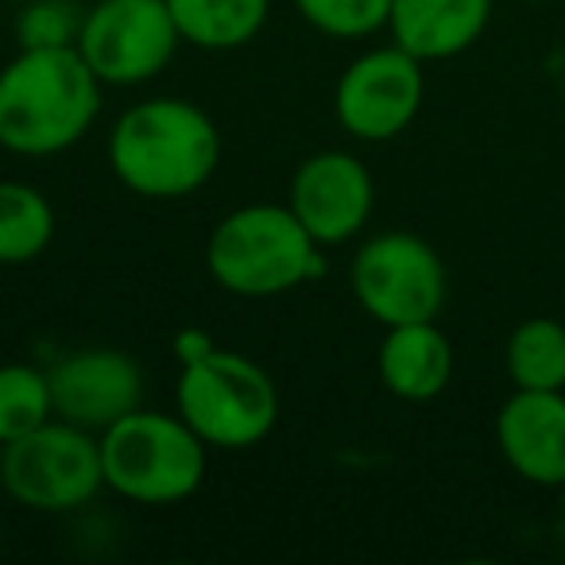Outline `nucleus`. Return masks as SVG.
<instances>
[{
  "label": "nucleus",
  "mask_w": 565,
  "mask_h": 565,
  "mask_svg": "<svg viewBox=\"0 0 565 565\" xmlns=\"http://www.w3.org/2000/svg\"><path fill=\"white\" fill-rule=\"evenodd\" d=\"M102 89L74 43L20 47L0 71V148L24 159L71 151L102 117Z\"/></svg>",
  "instance_id": "1"
},
{
  "label": "nucleus",
  "mask_w": 565,
  "mask_h": 565,
  "mask_svg": "<svg viewBox=\"0 0 565 565\" xmlns=\"http://www.w3.org/2000/svg\"><path fill=\"white\" fill-rule=\"evenodd\" d=\"M105 156L109 171L132 194L179 202L217 174L221 132L202 105L182 97H148L117 117Z\"/></svg>",
  "instance_id": "2"
},
{
  "label": "nucleus",
  "mask_w": 565,
  "mask_h": 565,
  "mask_svg": "<svg viewBox=\"0 0 565 565\" xmlns=\"http://www.w3.org/2000/svg\"><path fill=\"white\" fill-rule=\"evenodd\" d=\"M213 282L236 299H275L307 287L326 271L322 244L299 225L287 205H236L205 241Z\"/></svg>",
  "instance_id": "3"
},
{
  "label": "nucleus",
  "mask_w": 565,
  "mask_h": 565,
  "mask_svg": "<svg viewBox=\"0 0 565 565\" xmlns=\"http://www.w3.org/2000/svg\"><path fill=\"white\" fill-rule=\"evenodd\" d=\"M97 441L105 488L128 503H182L202 488L210 469V446L190 430L179 411L140 407L97 434Z\"/></svg>",
  "instance_id": "4"
},
{
  "label": "nucleus",
  "mask_w": 565,
  "mask_h": 565,
  "mask_svg": "<svg viewBox=\"0 0 565 565\" xmlns=\"http://www.w3.org/2000/svg\"><path fill=\"white\" fill-rule=\"evenodd\" d=\"M174 411L210 449H252L279 423V387L264 364L233 349H213L186 364L174 384Z\"/></svg>",
  "instance_id": "5"
},
{
  "label": "nucleus",
  "mask_w": 565,
  "mask_h": 565,
  "mask_svg": "<svg viewBox=\"0 0 565 565\" xmlns=\"http://www.w3.org/2000/svg\"><path fill=\"white\" fill-rule=\"evenodd\" d=\"M0 488L20 508L40 515H71L105 488L102 441L63 418L0 446Z\"/></svg>",
  "instance_id": "6"
},
{
  "label": "nucleus",
  "mask_w": 565,
  "mask_h": 565,
  "mask_svg": "<svg viewBox=\"0 0 565 565\" xmlns=\"http://www.w3.org/2000/svg\"><path fill=\"white\" fill-rule=\"evenodd\" d=\"M349 291L380 326L434 322L446 307V264L415 233H376L349 264Z\"/></svg>",
  "instance_id": "7"
},
{
  "label": "nucleus",
  "mask_w": 565,
  "mask_h": 565,
  "mask_svg": "<svg viewBox=\"0 0 565 565\" xmlns=\"http://www.w3.org/2000/svg\"><path fill=\"white\" fill-rule=\"evenodd\" d=\"M74 47L102 86L132 89L171 66L182 35L167 0H94L82 12Z\"/></svg>",
  "instance_id": "8"
},
{
  "label": "nucleus",
  "mask_w": 565,
  "mask_h": 565,
  "mask_svg": "<svg viewBox=\"0 0 565 565\" xmlns=\"http://www.w3.org/2000/svg\"><path fill=\"white\" fill-rule=\"evenodd\" d=\"M426 63L399 43L372 47L341 71L333 89V117L353 140L387 143L415 125L426 97Z\"/></svg>",
  "instance_id": "9"
},
{
  "label": "nucleus",
  "mask_w": 565,
  "mask_h": 565,
  "mask_svg": "<svg viewBox=\"0 0 565 565\" xmlns=\"http://www.w3.org/2000/svg\"><path fill=\"white\" fill-rule=\"evenodd\" d=\"M287 210L322 248L356 241L376 210V182L369 163L341 148L315 151L295 167Z\"/></svg>",
  "instance_id": "10"
},
{
  "label": "nucleus",
  "mask_w": 565,
  "mask_h": 565,
  "mask_svg": "<svg viewBox=\"0 0 565 565\" xmlns=\"http://www.w3.org/2000/svg\"><path fill=\"white\" fill-rule=\"evenodd\" d=\"M55 418L74 423L89 434H105L113 423L143 407V369L136 356L109 345L74 349L47 369Z\"/></svg>",
  "instance_id": "11"
},
{
  "label": "nucleus",
  "mask_w": 565,
  "mask_h": 565,
  "mask_svg": "<svg viewBox=\"0 0 565 565\" xmlns=\"http://www.w3.org/2000/svg\"><path fill=\"white\" fill-rule=\"evenodd\" d=\"M495 441L526 484L565 488V392L515 387L495 415Z\"/></svg>",
  "instance_id": "12"
},
{
  "label": "nucleus",
  "mask_w": 565,
  "mask_h": 565,
  "mask_svg": "<svg viewBox=\"0 0 565 565\" xmlns=\"http://www.w3.org/2000/svg\"><path fill=\"white\" fill-rule=\"evenodd\" d=\"M492 20V0H392V43L418 63H446L472 47Z\"/></svg>",
  "instance_id": "13"
},
{
  "label": "nucleus",
  "mask_w": 565,
  "mask_h": 565,
  "mask_svg": "<svg viewBox=\"0 0 565 565\" xmlns=\"http://www.w3.org/2000/svg\"><path fill=\"white\" fill-rule=\"evenodd\" d=\"M380 384L403 403H430L454 380V345L434 322L387 326L376 353Z\"/></svg>",
  "instance_id": "14"
},
{
  "label": "nucleus",
  "mask_w": 565,
  "mask_h": 565,
  "mask_svg": "<svg viewBox=\"0 0 565 565\" xmlns=\"http://www.w3.org/2000/svg\"><path fill=\"white\" fill-rule=\"evenodd\" d=\"M182 43L198 51H241L264 32L271 0H167Z\"/></svg>",
  "instance_id": "15"
},
{
  "label": "nucleus",
  "mask_w": 565,
  "mask_h": 565,
  "mask_svg": "<svg viewBox=\"0 0 565 565\" xmlns=\"http://www.w3.org/2000/svg\"><path fill=\"white\" fill-rule=\"evenodd\" d=\"M55 205L40 186L0 179V267H24L55 241Z\"/></svg>",
  "instance_id": "16"
},
{
  "label": "nucleus",
  "mask_w": 565,
  "mask_h": 565,
  "mask_svg": "<svg viewBox=\"0 0 565 565\" xmlns=\"http://www.w3.org/2000/svg\"><path fill=\"white\" fill-rule=\"evenodd\" d=\"M508 376L523 392H565V326L557 318H526L503 349Z\"/></svg>",
  "instance_id": "17"
},
{
  "label": "nucleus",
  "mask_w": 565,
  "mask_h": 565,
  "mask_svg": "<svg viewBox=\"0 0 565 565\" xmlns=\"http://www.w3.org/2000/svg\"><path fill=\"white\" fill-rule=\"evenodd\" d=\"M51 418H55V395L47 369L24 361L0 364V446L40 430Z\"/></svg>",
  "instance_id": "18"
},
{
  "label": "nucleus",
  "mask_w": 565,
  "mask_h": 565,
  "mask_svg": "<svg viewBox=\"0 0 565 565\" xmlns=\"http://www.w3.org/2000/svg\"><path fill=\"white\" fill-rule=\"evenodd\" d=\"M295 12L330 40H369L384 32L392 0H291Z\"/></svg>",
  "instance_id": "19"
},
{
  "label": "nucleus",
  "mask_w": 565,
  "mask_h": 565,
  "mask_svg": "<svg viewBox=\"0 0 565 565\" xmlns=\"http://www.w3.org/2000/svg\"><path fill=\"white\" fill-rule=\"evenodd\" d=\"M82 24V12H74L71 0H35L20 17V43L24 47H55L74 43Z\"/></svg>",
  "instance_id": "20"
},
{
  "label": "nucleus",
  "mask_w": 565,
  "mask_h": 565,
  "mask_svg": "<svg viewBox=\"0 0 565 565\" xmlns=\"http://www.w3.org/2000/svg\"><path fill=\"white\" fill-rule=\"evenodd\" d=\"M217 349V341H213V333L198 330V326H186V330L174 338V361H179V369H186V364H198L205 361V356Z\"/></svg>",
  "instance_id": "21"
},
{
  "label": "nucleus",
  "mask_w": 565,
  "mask_h": 565,
  "mask_svg": "<svg viewBox=\"0 0 565 565\" xmlns=\"http://www.w3.org/2000/svg\"><path fill=\"white\" fill-rule=\"evenodd\" d=\"M523 4H546V0H523Z\"/></svg>",
  "instance_id": "22"
}]
</instances>
